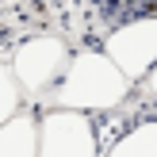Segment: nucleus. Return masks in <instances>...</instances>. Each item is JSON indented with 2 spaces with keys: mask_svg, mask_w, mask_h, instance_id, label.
<instances>
[{
  "mask_svg": "<svg viewBox=\"0 0 157 157\" xmlns=\"http://www.w3.org/2000/svg\"><path fill=\"white\" fill-rule=\"evenodd\" d=\"M127 96V73L100 54L77 58V69L65 84V100L81 107H111Z\"/></svg>",
  "mask_w": 157,
  "mask_h": 157,
  "instance_id": "f257e3e1",
  "label": "nucleus"
},
{
  "mask_svg": "<svg viewBox=\"0 0 157 157\" xmlns=\"http://www.w3.org/2000/svg\"><path fill=\"white\" fill-rule=\"evenodd\" d=\"M107 54L127 77H146L157 61V15L130 19L107 38Z\"/></svg>",
  "mask_w": 157,
  "mask_h": 157,
  "instance_id": "f03ea898",
  "label": "nucleus"
},
{
  "mask_svg": "<svg viewBox=\"0 0 157 157\" xmlns=\"http://www.w3.org/2000/svg\"><path fill=\"white\" fill-rule=\"evenodd\" d=\"M50 157H96L92 127L81 115H58L50 123Z\"/></svg>",
  "mask_w": 157,
  "mask_h": 157,
  "instance_id": "7ed1b4c3",
  "label": "nucleus"
},
{
  "mask_svg": "<svg viewBox=\"0 0 157 157\" xmlns=\"http://www.w3.org/2000/svg\"><path fill=\"white\" fill-rule=\"evenodd\" d=\"M107 23H130V19H150L157 15V0H96Z\"/></svg>",
  "mask_w": 157,
  "mask_h": 157,
  "instance_id": "20e7f679",
  "label": "nucleus"
},
{
  "mask_svg": "<svg viewBox=\"0 0 157 157\" xmlns=\"http://www.w3.org/2000/svg\"><path fill=\"white\" fill-rule=\"evenodd\" d=\"M111 157H157V123H142V127H134V130L111 150Z\"/></svg>",
  "mask_w": 157,
  "mask_h": 157,
  "instance_id": "39448f33",
  "label": "nucleus"
},
{
  "mask_svg": "<svg viewBox=\"0 0 157 157\" xmlns=\"http://www.w3.org/2000/svg\"><path fill=\"white\" fill-rule=\"evenodd\" d=\"M150 84H153V92H157V69H153V77H150Z\"/></svg>",
  "mask_w": 157,
  "mask_h": 157,
  "instance_id": "423d86ee",
  "label": "nucleus"
}]
</instances>
